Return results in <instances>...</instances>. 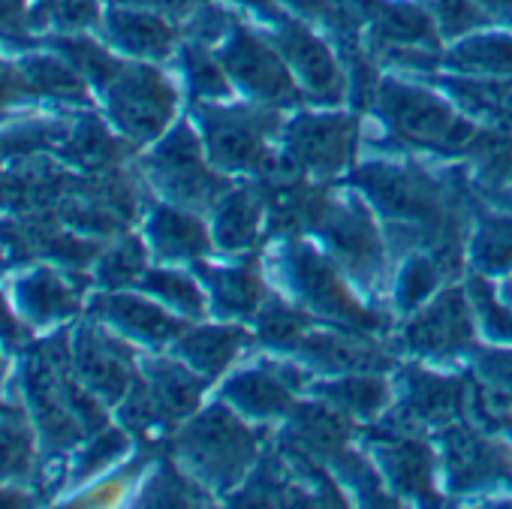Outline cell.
I'll return each mask as SVG.
<instances>
[{
  "mask_svg": "<svg viewBox=\"0 0 512 509\" xmlns=\"http://www.w3.org/2000/svg\"><path fill=\"white\" fill-rule=\"evenodd\" d=\"M374 208L392 263L407 253H431L452 281L467 272V244L479 199L464 169H440L422 157L374 154L344 178Z\"/></svg>",
  "mask_w": 512,
  "mask_h": 509,
  "instance_id": "6da1fadb",
  "label": "cell"
},
{
  "mask_svg": "<svg viewBox=\"0 0 512 509\" xmlns=\"http://www.w3.org/2000/svg\"><path fill=\"white\" fill-rule=\"evenodd\" d=\"M263 269L272 290H278L314 320L386 338H392L398 326L395 314L368 302L314 238H269Z\"/></svg>",
  "mask_w": 512,
  "mask_h": 509,
  "instance_id": "7a4b0ae2",
  "label": "cell"
},
{
  "mask_svg": "<svg viewBox=\"0 0 512 509\" xmlns=\"http://www.w3.org/2000/svg\"><path fill=\"white\" fill-rule=\"evenodd\" d=\"M398 151L464 160L482 127H476L443 91L425 79L383 73L368 112Z\"/></svg>",
  "mask_w": 512,
  "mask_h": 509,
  "instance_id": "3957f363",
  "label": "cell"
},
{
  "mask_svg": "<svg viewBox=\"0 0 512 509\" xmlns=\"http://www.w3.org/2000/svg\"><path fill=\"white\" fill-rule=\"evenodd\" d=\"M269 443V425L247 422L220 398L202 404L169 437L175 464L214 500H226L247 479Z\"/></svg>",
  "mask_w": 512,
  "mask_h": 509,
  "instance_id": "277c9868",
  "label": "cell"
},
{
  "mask_svg": "<svg viewBox=\"0 0 512 509\" xmlns=\"http://www.w3.org/2000/svg\"><path fill=\"white\" fill-rule=\"evenodd\" d=\"M193 127L211 166L229 178H269L281 169L278 139L287 112L250 100L193 103Z\"/></svg>",
  "mask_w": 512,
  "mask_h": 509,
  "instance_id": "5b68a950",
  "label": "cell"
},
{
  "mask_svg": "<svg viewBox=\"0 0 512 509\" xmlns=\"http://www.w3.org/2000/svg\"><path fill=\"white\" fill-rule=\"evenodd\" d=\"M326 257L350 278V284L368 302H389L392 287V253L383 235V226L365 196L344 184L332 190L329 205L311 235Z\"/></svg>",
  "mask_w": 512,
  "mask_h": 509,
  "instance_id": "8992f818",
  "label": "cell"
},
{
  "mask_svg": "<svg viewBox=\"0 0 512 509\" xmlns=\"http://www.w3.org/2000/svg\"><path fill=\"white\" fill-rule=\"evenodd\" d=\"M362 148V115L353 109L299 106L287 112L278 139V172L305 175L311 181H341Z\"/></svg>",
  "mask_w": 512,
  "mask_h": 509,
  "instance_id": "52a82bcc",
  "label": "cell"
},
{
  "mask_svg": "<svg viewBox=\"0 0 512 509\" xmlns=\"http://www.w3.org/2000/svg\"><path fill=\"white\" fill-rule=\"evenodd\" d=\"M139 175L163 202L199 214H208L211 205L235 184V178L211 166L193 121H175L157 142H151L139 160Z\"/></svg>",
  "mask_w": 512,
  "mask_h": 509,
  "instance_id": "ba28073f",
  "label": "cell"
},
{
  "mask_svg": "<svg viewBox=\"0 0 512 509\" xmlns=\"http://www.w3.org/2000/svg\"><path fill=\"white\" fill-rule=\"evenodd\" d=\"M476 335L479 323L467 287L461 281H452L440 287L413 314L401 317V323L392 332V344L407 359L446 365L473 356V350L479 347Z\"/></svg>",
  "mask_w": 512,
  "mask_h": 509,
  "instance_id": "9c48e42d",
  "label": "cell"
},
{
  "mask_svg": "<svg viewBox=\"0 0 512 509\" xmlns=\"http://www.w3.org/2000/svg\"><path fill=\"white\" fill-rule=\"evenodd\" d=\"M392 407L374 425L404 434L437 437L443 428L467 419L470 383L458 374H443L428 362H404L392 371Z\"/></svg>",
  "mask_w": 512,
  "mask_h": 509,
  "instance_id": "30bf717a",
  "label": "cell"
},
{
  "mask_svg": "<svg viewBox=\"0 0 512 509\" xmlns=\"http://www.w3.org/2000/svg\"><path fill=\"white\" fill-rule=\"evenodd\" d=\"M434 443L440 482L452 497H485L491 488H512V440L503 431L461 419L443 428Z\"/></svg>",
  "mask_w": 512,
  "mask_h": 509,
  "instance_id": "8fae6325",
  "label": "cell"
},
{
  "mask_svg": "<svg viewBox=\"0 0 512 509\" xmlns=\"http://www.w3.org/2000/svg\"><path fill=\"white\" fill-rule=\"evenodd\" d=\"M100 94L109 124L136 148L157 142L175 124L181 103L172 76L148 61H127Z\"/></svg>",
  "mask_w": 512,
  "mask_h": 509,
  "instance_id": "7c38bea8",
  "label": "cell"
},
{
  "mask_svg": "<svg viewBox=\"0 0 512 509\" xmlns=\"http://www.w3.org/2000/svg\"><path fill=\"white\" fill-rule=\"evenodd\" d=\"M311 383L314 371H308L302 362L269 353L223 374L217 398L253 425H278L287 419L296 401L308 395Z\"/></svg>",
  "mask_w": 512,
  "mask_h": 509,
  "instance_id": "4fadbf2b",
  "label": "cell"
},
{
  "mask_svg": "<svg viewBox=\"0 0 512 509\" xmlns=\"http://www.w3.org/2000/svg\"><path fill=\"white\" fill-rule=\"evenodd\" d=\"M263 34L284 58L305 106L332 109L347 100V70L341 52L323 34H317L311 22L284 13L281 19L269 22V31Z\"/></svg>",
  "mask_w": 512,
  "mask_h": 509,
  "instance_id": "5bb4252c",
  "label": "cell"
},
{
  "mask_svg": "<svg viewBox=\"0 0 512 509\" xmlns=\"http://www.w3.org/2000/svg\"><path fill=\"white\" fill-rule=\"evenodd\" d=\"M217 55L226 67L235 94H241L244 100L275 106L284 112L305 106L302 91L296 88L284 58L263 31L235 19L232 31L220 40Z\"/></svg>",
  "mask_w": 512,
  "mask_h": 509,
  "instance_id": "9a60e30c",
  "label": "cell"
},
{
  "mask_svg": "<svg viewBox=\"0 0 512 509\" xmlns=\"http://www.w3.org/2000/svg\"><path fill=\"white\" fill-rule=\"evenodd\" d=\"M362 449L374 461L386 488L398 503L431 506L440 503V455L434 437L389 431L383 425H365Z\"/></svg>",
  "mask_w": 512,
  "mask_h": 509,
  "instance_id": "2e32d148",
  "label": "cell"
},
{
  "mask_svg": "<svg viewBox=\"0 0 512 509\" xmlns=\"http://www.w3.org/2000/svg\"><path fill=\"white\" fill-rule=\"evenodd\" d=\"M70 362L73 374L103 404H121L139 377V359L133 353V344L97 320L76 332Z\"/></svg>",
  "mask_w": 512,
  "mask_h": 509,
  "instance_id": "e0dca14e",
  "label": "cell"
},
{
  "mask_svg": "<svg viewBox=\"0 0 512 509\" xmlns=\"http://www.w3.org/2000/svg\"><path fill=\"white\" fill-rule=\"evenodd\" d=\"M211 241L220 257H253L269 241V199L263 178L232 184L208 211Z\"/></svg>",
  "mask_w": 512,
  "mask_h": 509,
  "instance_id": "ac0fdd59",
  "label": "cell"
},
{
  "mask_svg": "<svg viewBox=\"0 0 512 509\" xmlns=\"http://www.w3.org/2000/svg\"><path fill=\"white\" fill-rule=\"evenodd\" d=\"M208 296V314L226 323L253 326L263 302L272 293L263 263L253 257H226V263L199 260L190 266Z\"/></svg>",
  "mask_w": 512,
  "mask_h": 509,
  "instance_id": "d6986e66",
  "label": "cell"
},
{
  "mask_svg": "<svg viewBox=\"0 0 512 509\" xmlns=\"http://www.w3.org/2000/svg\"><path fill=\"white\" fill-rule=\"evenodd\" d=\"M88 308H91V317L97 323H103L106 329H112L124 341L139 344L151 353L169 350L172 341L190 326L187 320H181L178 314H172L169 308H163L160 302H154L142 290L139 293L100 290Z\"/></svg>",
  "mask_w": 512,
  "mask_h": 509,
  "instance_id": "ffe728a7",
  "label": "cell"
},
{
  "mask_svg": "<svg viewBox=\"0 0 512 509\" xmlns=\"http://www.w3.org/2000/svg\"><path fill=\"white\" fill-rule=\"evenodd\" d=\"M100 40L118 52L127 61H148V64H166L181 49V25L127 4H112L106 0V10L97 28Z\"/></svg>",
  "mask_w": 512,
  "mask_h": 509,
  "instance_id": "44dd1931",
  "label": "cell"
},
{
  "mask_svg": "<svg viewBox=\"0 0 512 509\" xmlns=\"http://www.w3.org/2000/svg\"><path fill=\"white\" fill-rule=\"evenodd\" d=\"M142 238L151 250V260L163 266H193L217 253L202 214L163 199L145 214Z\"/></svg>",
  "mask_w": 512,
  "mask_h": 509,
  "instance_id": "7402d4cb",
  "label": "cell"
},
{
  "mask_svg": "<svg viewBox=\"0 0 512 509\" xmlns=\"http://www.w3.org/2000/svg\"><path fill=\"white\" fill-rule=\"evenodd\" d=\"M256 347V332L247 323H190L169 347L175 359H181L187 368H193L208 383L220 380L232 371V365Z\"/></svg>",
  "mask_w": 512,
  "mask_h": 509,
  "instance_id": "603a6c76",
  "label": "cell"
},
{
  "mask_svg": "<svg viewBox=\"0 0 512 509\" xmlns=\"http://www.w3.org/2000/svg\"><path fill=\"white\" fill-rule=\"evenodd\" d=\"M139 380L154 401V407L163 413V419L178 428L184 419H190L208 392V380L199 377L193 368H187L181 359L169 356H142L139 359Z\"/></svg>",
  "mask_w": 512,
  "mask_h": 509,
  "instance_id": "cb8c5ba5",
  "label": "cell"
},
{
  "mask_svg": "<svg viewBox=\"0 0 512 509\" xmlns=\"http://www.w3.org/2000/svg\"><path fill=\"white\" fill-rule=\"evenodd\" d=\"M437 91H443L476 127L482 130H512V79L503 76H458L437 70L422 76Z\"/></svg>",
  "mask_w": 512,
  "mask_h": 509,
  "instance_id": "d4e9b609",
  "label": "cell"
},
{
  "mask_svg": "<svg viewBox=\"0 0 512 509\" xmlns=\"http://www.w3.org/2000/svg\"><path fill=\"white\" fill-rule=\"evenodd\" d=\"M308 395L326 401L338 413H344L353 425H374L386 416L392 407V374L377 371H356V374H338V377H314Z\"/></svg>",
  "mask_w": 512,
  "mask_h": 509,
  "instance_id": "484cf974",
  "label": "cell"
},
{
  "mask_svg": "<svg viewBox=\"0 0 512 509\" xmlns=\"http://www.w3.org/2000/svg\"><path fill=\"white\" fill-rule=\"evenodd\" d=\"M473 196L488 208H512V130H479L464 157Z\"/></svg>",
  "mask_w": 512,
  "mask_h": 509,
  "instance_id": "4316f807",
  "label": "cell"
},
{
  "mask_svg": "<svg viewBox=\"0 0 512 509\" xmlns=\"http://www.w3.org/2000/svg\"><path fill=\"white\" fill-rule=\"evenodd\" d=\"M440 70L458 76L512 79V31H473L443 49Z\"/></svg>",
  "mask_w": 512,
  "mask_h": 509,
  "instance_id": "83f0119b",
  "label": "cell"
},
{
  "mask_svg": "<svg viewBox=\"0 0 512 509\" xmlns=\"http://www.w3.org/2000/svg\"><path fill=\"white\" fill-rule=\"evenodd\" d=\"M467 269L485 278L512 272V208H488L479 202L467 244Z\"/></svg>",
  "mask_w": 512,
  "mask_h": 509,
  "instance_id": "f1b7e54d",
  "label": "cell"
},
{
  "mask_svg": "<svg viewBox=\"0 0 512 509\" xmlns=\"http://www.w3.org/2000/svg\"><path fill=\"white\" fill-rule=\"evenodd\" d=\"M40 46L58 52L91 88L103 91L127 64V58H121L118 52H112L97 31H85V34H46L37 37Z\"/></svg>",
  "mask_w": 512,
  "mask_h": 509,
  "instance_id": "f546056e",
  "label": "cell"
},
{
  "mask_svg": "<svg viewBox=\"0 0 512 509\" xmlns=\"http://www.w3.org/2000/svg\"><path fill=\"white\" fill-rule=\"evenodd\" d=\"M34 52H25L16 58V67L28 85L31 97H46V100H70V103H85L91 94V85L52 49L40 46L34 40Z\"/></svg>",
  "mask_w": 512,
  "mask_h": 509,
  "instance_id": "4dcf8cb0",
  "label": "cell"
},
{
  "mask_svg": "<svg viewBox=\"0 0 512 509\" xmlns=\"http://www.w3.org/2000/svg\"><path fill=\"white\" fill-rule=\"evenodd\" d=\"M136 290H142L145 296H151L154 302H160L163 308H169L187 323H199L208 317V296L199 278L178 266H163V263L148 266Z\"/></svg>",
  "mask_w": 512,
  "mask_h": 509,
  "instance_id": "1f68e13d",
  "label": "cell"
},
{
  "mask_svg": "<svg viewBox=\"0 0 512 509\" xmlns=\"http://www.w3.org/2000/svg\"><path fill=\"white\" fill-rule=\"evenodd\" d=\"M446 284H452V278L446 275V269L431 257V253H407V257H401L392 269L389 311L395 317H407Z\"/></svg>",
  "mask_w": 512,
  "mask_h": 509,
  "instance_id": "d6a6232c",
  "label": "cell"
},
{
  "mask_svg": "<svg viewBox=\"0 0 512 509\" xmlns=\"http://www.w3.org/2000/svg\"><path fill=\"white\" fill-rule=\"evenodd\" d=\"M19 311L34 323H58L79 311V290H73L58 272L37 269L16 284Z\"/></svg>",
  "mask_w": 512,
  "mask_h": 509,
  "instance_id": "836d02e7",
  "label": "cell"
},
{
  "mask_svg": "<svg viewBox=\"0 0 512 509\" xmlns=\"http://www.w3.org/2000/svg\"><path fill=\"white\" fill-rule=\"evenodd\" d=\"M464 287L479 332L494 344H512V272H506L503 278H485L479 272H470Z\"/></svg>",
  "mask_w": 512,
  "mask_h": 509,
  "instance_id": "e575fe53",
  "label": "cell"
},
{
  "mask_svg": "<svg viewBox=\"0 0 512 509\" xmlns=\"http://www.w3.org/2000/svg\"><path fill=\"white\" fill-rule=\"evenodd\" d=\"M67 145V157L91 172H106V169H118L124 163V157L136 148L130 145L115 127L109 130L100 118H82L64 139Z\"/></svg>",
  "mask_w": 512,
  "mask_h": 509,
  "instance_id": "d590c367",
  "label": "cell"
},
{
  "mask_svg": "<svg viewBox=\"0 0 512 509\" xmlns=\"http://www.w3.org/2000/svg\"><path fill=\"white\" fill-rule=\"evenodd\" d=\"M178 64H181V76H184V85H187V94L193 103L235 100V88L226 76V67L217 55V46L181 40Z\"/></svg>",
  "mask_w": 512,
  "mask_h": 509,
  "instance_id": "8d00e7d4",
  "label": "cell"
},
{
  "mask_svg": "<svg viewBox=\"0 0 512 509\" xmlns=\"http://www.w3.org/2000/svg\"><path fill=\"white\" fill-rule=\"evenodd\" d=\"M103 10H106L103 0H34L31 31L34 37L97 31Z\"/></svg>",
  "mask_w": 512,
  "mask_h": 509,
  "instance_id": "74e56055",
  "label": "cell"
},
{
  "mask_svg": "<svg viewBox=\"0 0 512 509\" xmlns=\"http://www.w3.org/2000/svg\"><path fill=\"white\" fill-rule=\"evenodd\" d=\"M148 260H151V250L145 238L121 232V238L97 257L100 290H136L142 275L148 272Z\"/></svg>",
  "mask_w": 512,
  "mask_h": 509,
  "instance_id": "f35d334b",
  "label": "cell"
},
{
  "mask_svg": "<svg viewBox=\"0 0 512 509\" xmlns=\"http://www.w3.org/2000/svg\"><path fill=\"white\" fill-rule=\"evenodd\" d=\"M139 503H151V506H196V503H214V497L199 482H193L175 464V458H163L157 464V470L145 479Z\"/></svg>",
  "mask_w": 512,
  "mask_h": 509,
  "instance_id": "ab89813d",
  "label": "cell"
},
{
  "mask_svg": "<svg viewBox=\"0 0 512 509\" xmlns=\"http://www.w3.org/2000/svg\"><path fill=\"white\" fill-rule=\"evenodd\" d=\"M422 7L431 13L443 43H455L473 31L491 28L488 13L476 4V0H422Z\"/></svg>",
  "mask_w": 512,
  "mask_h": 509,
  "instance_id": "60d3db41",
  "label": "cell"
},
{
  "mask_svg": "<svg viewBox=\"0 0 512 509\" xmlns=\"http://www.w3.org/2000/svg\"><path fill=\"white\" fill-rule=\"evenodd\" d=\"M130 452V431L127 428H103L97 431L88 446L82 449V455L76 458V479L85 482L103 470H109L118 458H124Z\"/></svg>",
  "mask_w": 512,
  "mask_h": 509,
  "instance_id": "b9f144b4",
  "label": "cell"
},
{
  "mask_svg": "<svg viewBox=\"0 0 512 509\" xmlns=\"http://www.w3.org/2000/svg\"><path fill=\"white\" fill-rule=\"evenodd\" d=\"M31 455H34L31 431L13 416L0 419V485L25 476L31 467Z\"/></svg>",
  "mask_w": 512,
  "mask_h": 509,
  "instance_id": "7bdbcfd3",
  "label": "cell"
},
{
  "mask_svg": "<svg viewBox=\"0 0 512 509\" xmlns=\"http://www.w3.org/2000/svg\"><path fill=\"white\" fill-rule=\"evenodd\" d=\"M34 0H0V43H34L31 31Z\"/></svg>",
  "mask_w": 512,
  "mask_h": 509,
  "instance_id": "ee69618b",
  "label": "cell"
},
{
  "mask_svg": "<svg viewBox=\"0 0 512 509\" xmlns=\"http://www.w3.org/2000/svg\"><path fill=\"white\" fill-rule=\"evenodd\" d=\"M112 4H127V7H142V10H151V13H160L172 22H184L190 19L202 4L208 0H112Z\"/></svg>",
  "mask_w": 512,
  "mask_h": 509,
  "instance_id": "f6af8a7d",
  "label": "cell"
},
{
  "mask_svg": "<svg viewBox=\"0 0 512 509\" xmlns=\"http://www.w3.org/2000/svg\"><path fill=\"white\" fill-rule=\"evenodd\" d=\"M28 85L16 67V61H4L0 58V106H10V103H22L28 100Z\"/></svg>",
  "mask_w": 512,
  "mask_h": 509,
  "instance_id": "bcb514c9",
  "label": "cell"
},
{
  "mask_svg": "<svg viewBox=\"0 0 512 509\" xmlns=\"http://www.w3.org/2000/svg\"><path fill=\"white\" fill-rule=\"evenodd\" d=\"M284 7H287V13H293V16H299V19H305L311 25L314 22L323 25L329 19L332 0H284Z\"/></svg>",
  "mask_w": 512,
  "mask_h": 509,
  "instance_id": "7dc6e473",
  "label": "cell"
},
{
  "mask_svg": "<svg viewBox=\"0 0 512 509\" xmlns=\"http://www.w3.org/2000/svg\"><path fill=\"white\" fill-rule=\"evenodd\" d=\"M0 341L10 344V347H19L25 341V329L16 317V311L7 305V299L0 296Z\"/></svg>",
  "mask_w": 512,
  "mask_h": 509,
  "instance_id": "c3c4849f",
  "label": "cell"
},
{
  "mask_svg": "<svg viewBox=\"0 0 512 509\" xmlns=\"http://www.w3.org/2000/svg\"><path fill=\"white\" fill-rule=\"evenodd\" d=\"M229 4L250 10L253 16H260L266 25H269V22H275V19H281V16L287 13L284 0H229Z\"/></svg>",
  "mask_w": 512,
  "mask_h": 509,
  "instance_id": "681fc988",
  "label": "cell"
},
{
  "mask_svg": "<svg viewBox=\"0 0 512 509\" xmlns=\"http://www.w3.org/2000/svg\"><path fill=\"white\" fill-rule=\"evenodd\" d=\"M476 4L488 13L491 25L512 28V0H476Z\"/></svg>",
  "mask_w": 512,
  "mask_h": 509,
  "instance_id": "f907efd6",
  "label": "cell"
},
{
  "mask_svg": "<svg viewBox=\"0 0 512 509\" xmlns=\"http://www.w3.org/2000/svg\"><path fill=\"white\" fill-rule=\"evenodd\" d=\"M488 425H491V428H497V431H503V434L512 440V407H506V410L494 413V416L488 419Z\"/></svg>",
  "mask_w": 512,
  "mask_h": 509,
  "instance_id": "816d5d0a",
  "label": "cell"
},
{
  "mask_svg": "<svg viewBox=\"0 0 512 509\" xmlns=\"http://www.w3.org/2000/svg\"><path fill=\"white\" fill-rule=\"evenodd\" d=\"M0 416H4V401H0Z\"/></svg>",
  "mask_w": 512,
  "mask_h": 509,
  "instance_id": "f5cc1de1",
  "label": "cell"
}]
</instances>
